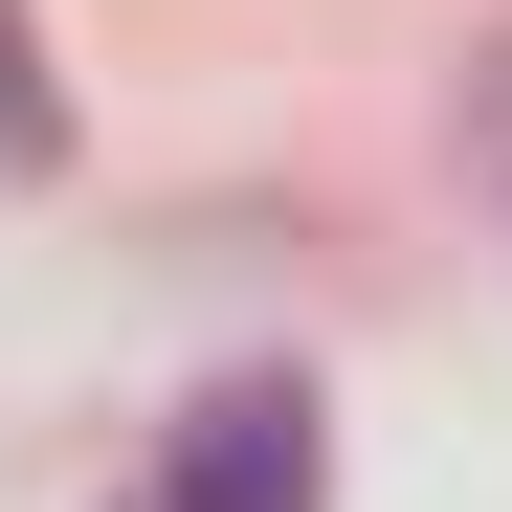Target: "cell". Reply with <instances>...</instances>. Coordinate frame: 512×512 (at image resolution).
<instances>
[{
    "label": "cell",
    "mask_w": 512,
    "mask_h": 512,
    "mask_svg": "<svg viewBox=\"0 0 512 512\" xmlns=\"http://www.w3.org/2000/svg\"><path fill=\"white\" fill-rule=\"evenodd\" d=\"M468 156L512 179V23H490V67H468Z\"/></svg>",
    "instance_id": "3957f363"
},
{
    "label": "cell",
    "mask_w": 512,
    "mask_h": 512,
    "mask_svg": "<svg viewBox=\"0 0 512 512\" xmlns=\"http://www.w3.org/2000/svg\"><path fill=\"white\" fill-rule=\"evenodd\" d=\"M0 179H67V90H45V23L0 0Z\"/></svg>",
    "instance_id": "7a4b0ae2"
},
{
    "label": "cell",
    "mask_w": 512,
    "mask_h": 512,
    "mask_svg": "<svg viewBox=\"0 0 512 512\" xmlns=\"http://www.w3.org/2000/svg\"><path fill=\"white\" fill-rule=\"evenodd\" d=\"M156 512H334V446H312V379H223L179 423V490Z\"/></svg>",
    "instance_id": "6da1fadb"
}]
</instances>
